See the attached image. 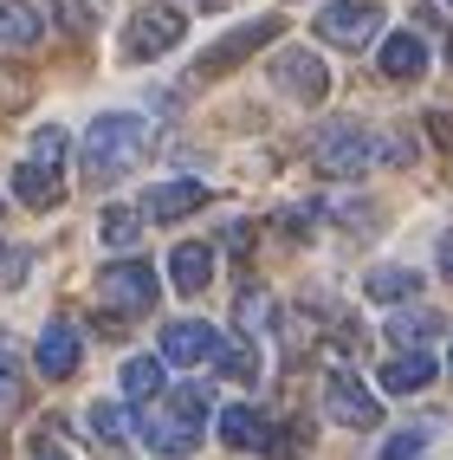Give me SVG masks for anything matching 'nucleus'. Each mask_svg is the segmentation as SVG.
<instances>
[{
    "label": "nucleus",
    "mask_w": 453,
    "mask_h": 460,
    "mask_svg": "<svg viewBox=\"0 0 453 460\" xmlns=\"http://www.w3.org/2000/svg\"><path fill=\"white\" fill-rule=\"evenodd\" d=\"M143 149H149V124L130 111H104L98 124L84 130V149H78V163L91 181H124L136 163H143Z\"/></svg>",
    "instance_id": "obj_1"
},
{
    "label": "nucleus",
    "mask_w": 453,
    "mask_h": 460,
    "mask_svg": "<svg viewBox=\"0 0 453 460\" xmlns=\"http://www.w3.org/2000/svg\"><path fill=\"white\" fill-rule=\"evenodd\" d=\"M311 163L324 175L350 181V175H362V169L376 163V137L356 130V124H324V130H311Z\"/></svg>",
    "instance_id": "obj_2"
},
{
    "label": "nucleus",
    "mask_w": 453,
    "mask_h": 460,
    "mask_svg": "<svg viewBox=\"0 0 453 460\" xmlns=\"http://www.w3.org/2000/svg\"><path fill=\"white\" fill-rule=\"evenodd\" d=\"M156 266H143V260H117L98 272V298H104V312H124V318H143V312H156Z\"/></svg>",
    "instance_id": "obj_3"
},
{
    "label": "nucleus",
    "mask_w": 453,
    "mask_h": 460,
    "mask_svg": "<svg viewBox=\"0 0 453 460\" xmlns=\"http://www.w3.org/2000/svg\"><path fill=\"white\" fill-rule=\"evenodd\" d=\"M279 33H285V13H266V20H247V26H233V33H221L214 46L201 52V78H227L233 66H247V58L259 46H272Z\"/></svg>",
    "instance_id": "obj_4"
},
{
    "label": "nucleus",
    "mask_w": 453,
    "mask_h": 460,
    "mask_svg": "<svg viewBox=\"0 0 453 460\" xmlns=\"http://www.w3.org/2000/svg\"><path fill=\"white\" fill-rule=\"evenodd\" d=\"M376 33H382V7L376 0H330V7L318 13V40L344 46V52L376 46Z\"/></svg>",
    "instance_id": "obj_5"
},
{
    "label": "nucleus",
    "mask_w": 453,
    "mask_h": 460,
    "mask_svg": "<svg viewBox=\"0 0 453 460\" xmlns=\"http://www.w3.org/2000/svg\"><path fill=\"white\" fill-rule=\"evenodd\" d=\"M324 409H330V421L337 428H382V402L370 389H362V376H350V370H330L324 376Z\"/></svg>",
    "instance_id": "obj_6"
},
{
    "label": "nucleus",
    "mask_w": 453,
    "mask_h": 460,
    "mask_svg": "<svg viewBox=\"0 0 453 460\" xmlns=\"http://www.w3.org/2000/svg\"><path fill=\"white\" fill-rule=\"evenodd\" d=\"M266 72H272V84H279V91H292L298 104H318L324 91H330V66H324L318 52H305V46H285Z\"/></svg>",
    "instance_id": "obj_7"
},
{
    "label": "nucleus",
    "mask_w": 453,
    "mask_h": 460,
    "mask_svg": "<svg viewBox=\"0 0 453 460\" xmlns=\"http://www.w3.org/2000/svg\"><path fill=\"white\" fill-rule=\"evenodd\" d=\"M181 33H188V20H181L175 7H143L130 20V33H124V52L130 58H156V52L181 46Z\"/></svg>",
    "instance_id": "obj_8"
},
{
    "label": "nucleus",
    "mask_w": 453,
    "mask_h": 460,
    "mask_svg": "<svg viewBox=\"0 0 453 460\" xmlns=\"http://www.w3.org/2000/svg\"><path fill=\"white\" fill-rule=\"evenodd\" d=\"M39 370H46L52 383L78 376V331H72V318H52V324H46V337H39Z\"/></svg>",
    "instance_id": "obj_9"
},
{
    "label": "nucleus",
    "mask_w": 453,
    "mask_h": 460,
    "mask_svg": "<svg viewBox=\"0 0 453 460\" xmlns=\"http://www.w3.org/2000/svg\"><path fill=\"white\" fill-rule=\"evenodd\" d=\"M214 344H221V337L207 331L201 318H181V324L162 331V363H207V357H214Z\"/></svg>",
    "instance_id": "obj_10"
},
{
    "label": "nucleus",
    "mask_w": 453,
    "mask_h": 460,
    "mask_svg": "<svg viewBox=\"0 0 453 460\" xmlns=\"http://www.w3.org/2000/svg\"><path fill=\"white\" fill-rule=\"evenodd\" d=\"M207 279H214V253L201 247V240H181V247L169 253V286L175 292H207Z\"/></svg>",
    "instance_id": "obj_11"
},
{
    "label": "nucleus",
    "mask_w": 453,
    "mask_h": 460,
    "mask_svg": "<svg viewBox=\"0 0 453 460\" xmlns=\"http://www.w3.org/2000/svg\"><path fill=\"white\" fill-rule=\"evenodd\" d=\"M201 201H207L201 181H162V189L143 195V214H149V221H181V214H195Z\"/></svg>",
    "instance_id": "obj_12"
},
{
    "label": "nucleus",
    "mask_w": 453,
    "mask_h": 460,
    "mask_svg": "<svg viewBox=\"0 0 453 460\" xmlns=\"http://www.w3.org/2000/svg\"><path fill=\"white\" fill-rule=\"evenodd\" d=\"M376 66H382V78H421V72H428V46H421L414 33H388L382 40V52H376Z\"/></svg>",
    "instance_id": "obj_13"
},
{
    "label": "nucleus",
    "mask_w": 453,
    "mask_h": 460,
    "mask_svg": "<svg viewBox=\"0 0 453 460\" xmlns=\"http://www.w3.org/2000/svg\"><path fill=\"white\" fill-rule=\"evenodd\" d=\"M143 441L156 447V454H175V460H181V454H195V447H201V428H195V421H181V415L169 409V415H149V421H143Z\"/></svg>",
    "instance_id": "obj_14"
},
{
    "label": "nucleus",
    "mask_w": 453,
    "mask_h": 460,
    "mask_svg": "<svg viewBox=\"0 0 453 460\" xmlns=\"http://www.w3.org/2000/svg\"><path fill=\"white\" fill-rule=\"evenodd\" d=\"M434 383V357L428 350H402L396 363H382V389L388 395H414V389H428Z\"/></svg>",
    "instance_id": "obj_15"
},
{
    "label": "nucleus",
    "mask_w": 453,
    "mask_h": 460,
    "mask_svg": "<svg viewBox=\"0 0 453 460\" xmlns=\"http://www.w3.org/2000/svg\"><path fill=\"white\" fill-rule=\"evenodd\" d=\"M13 195H20L26 208H39V214H46V208L65 201V181H58L52 169H39V163H20V169H13Z\"/></svg>",
    "instance_id": "obj_16"
},
{
    "label": "nucleus",
    "mask_w": 453,
    "mask_h": 460,
    "mask_svg": "<svg viewBox=\"0 0 453 460\" xmlns=\"http://www.w3.org/2000/svg\"><path fill=\"white\" fill-rule=\"evenodd\" d=\"M221 441L227 447H240V454H247V447H272V435H266V421L253 415V409H221Z\"/></svg>",
    "instance_id": "obj_17"
},
{
    "label": "nucleus",
    "mask_w": 453,
    "mask_h": 460,
    "mask_svg": "<svg viewBox=\"0 0 453 460\" xmlns=\"http://www.w3.org/2000/svg\"><path fill=\"white\" fill-rule=\"evenodd\" d=\"M362 292H370L376 305H402V298L421 292V272H408V266H382V272H370V279H362Z\"/></svg>",
    "instance_id": "obj_18"
},
{
    "label": "nucleus",
    "mask_w": 453,
    "mask_h": 460,
    "mask_svg": "<svg viewBox=\"0 0 453 460\" xmlns=\"http://www.w3.org/2000/svg\"><path fill=\"white\" fill-rule=\"evenodd\" d=\"M46 33V20L33 7H20V0H0V46H33Z\"/></svg>",
    "instance_id": "obj_19"
},
{
    "label": "nucleus",
    "mask_w": 453,
    "mask_h": 460,
    "mask_svg": "<svg viewBox=\"0 0 453 460\" xmlns=\"http://www.w3.org/2000/svg\"><path fill=\"white\" fill-rule=\"evenodd\" d=\"M162 376H169L162 357H130L124 363V395L130 402H149V395H162Z\"/></svg>",
    "instance_id": "obj_20"
},
{
    "label": "nucleus",
    "mask_w": 453,
    "mask_h": 460,
    "mask_svg": "<svg viewBox=\"0 0 453 460\" xmlns=\"http://www.w3.org/2000/svg\"><path fill=\"white\" fill-rule=\"evenodd\" d=\"M98 234H104V247H136V240H143V214L136 208H104L98 214Z\"/></svg>",
    "instance_id": "obj_21"
},
{
    "label": "nucleus",
    "mask_w": 453,
    "mask_h": 460,
    "mask_svg": "<svg viewBox=\"0 0 453 460\" xmlns=\"http://www.w3.org/2000/svg\"><path fill=\"white\" fill-rule=\"evenodd\" d=\"M214 363H221V376H240V383L259 376V357H253L247 337H221V344H214Z\"/></svg>",
    "instance_id": "obj_22"
},
{
    "label": "nucleus",
    "mask_w": 453,
    "mask_h": 460,
    "mask_svg": "<svg viewBox=\"0 0 453 460\" xmlns=\"http://www.w3.org/2000/svg\"><path fill=\"white\" fill-rule=\"evenodd\" d=\"M388 337L408 344V350H421V344H434V337H440V318L434 312H402L396 324H388Z\"/></svg>",
    "instance_id": "obj_23"
},
{
    "label": "nucleus",
    "mask_w": 453,
    "mask_h": 460,
    "mask_svg": "<svg viewBox=\"0 0 453 460\" xmlns=\"http://www.w3.org/2000/svg\"><path fill=\"white\" fill-rule=\"evenodd\" d=\"M91 435H98L104 447H117V441L130 435V415L117 409V402H91Z\"/></svg>",
    "instance_id": "obj_24"
},
{
    "label": "nucleus",
    "mask_w": 453,
    "mask_h": 460,
    "mask_svg": "<svg viewBox=\"0 0 453 460\" xmlns=\"http://www.w3.org/2000/svg\"><path fill=\"white\" fill-rule=\"evenodd\" d=\"M58 7V26H65V33H91V26L104 20V0H52Z\"/></svg>",
    "instance_id": "obj_25"
},
{
    "label": "nucleus",
    "mask_w": 453,
    "mask_h": 460,
    "mask_svg": "<svg viewBox=\"0 0 453 460\" xmlns=\"http://www.w3.org/2000/svg\"><path fill=\"white\" fill-rule=\"evenodd\" d=\"M434 428L440 421H421V428H408V435H396L382 447V460H428V441H434Z\"/></svg>",
    "instance_id": "obj_26"
},
{
    "label": "nucleus",
    "mask_w": 453,
    "mask_h": 460,
    "mask_svg": "<svg viewBox=\"0 0 453 460\" xmlns=\"http://www.w3.org/2000/svg\"><path fill=\"white\" fill-rule=\"evenodd\" d=\"M65 149H72V137L58 130V124H39L33 130V163L39 169H58V163H65Z\"/></svg>",
    "instance_id": "obj_27"
},
{
    "label": "nucleus",
    "mask_w": 453,
    "mask_h": 460,
    "mask_svg": "<svg viewBox=\"0 0 453 460\" xmlns=\"http://www.w3.org/2000/svg\"><path fill=\"white\" fill-rule=\"evenodd\" d=\"M20 395H26V376H20V357L0 344V415L20 409Z\"/></svg>",
    "instance_id": "obj_28"
},
{
    "label": "nucleus",
    "mask_w": 453,
    "mask_h": 460,
    "mask_svg": "<svg viewBox=\"0 0 453 460\" xmlns=\"http://www.w3.org/2000/svg\"><path fill=\"white\" fill-rule=\"evenodd\" d=\"M26 266H33L26 247H0V286H26Z\"/></svg>",
    "instance_id": "obj_29"
},
{
    "label": "nucleus",
    "mask_w": 453,
    "mask_h": 460,
    "mask_svg": "<svg viewBox=\"0 0 453 460\" xmlns=\"http://www.w3.org/2000/svg\"><path fill=\"white\" fill-rule=\"evenodd\" d=\"M266 318H272V298H266V292H247V298H240V324H247V331H266Z\"/></svg>",
    "instance_id": "obj_30"
},
{
    "label": "nucleus",
    "mask_w": 453,
    "mask_h": 460,
    "mask_svg": "<svg viewBox=\"0 0 453 460\" xmlns=\"http://www.w3.org/2000/svg\"><path fill=\"white\" fill-rule=\"evenodd\" d=\"M428 130H434L440 149H453V111H434V117H428Z\"/></svg>",
    "instance_id": "obj_31"
},
{
    "label": "nucleus",
    "mask_w": 453,
    "mask_h": 460,
    "mask_svg": "<svg viewBox=\"0 0 453 460\" xmlns=\"http://www.w3.org/2000/svg\"><path fill=\"white\" fill-rule=\"evenodd\" d=\"M33 460H72V454H65V441H52V435H39V441H33Z\"/></svg>",
    "instance_id": "obj_32"
},
{
    "label": "nucleus",
    "mask_w": 453,
    "mask_h": 460,
    "mask_svg": "<svg viewBox=\"0 0 453 460\" xmlns=\"http://www.w3.org/2000/svg\"><path fill=\"white\" fill-rule=\"evenodd\" d=\"M440 260H447V272H453V234H447V240H440Z\"/></svg>",
    "instance_id": "obj_33"
},
{
    "label": "nucleus",
    "mask_w": 453,
    "mask_h": 460,
    "mask_svg": "<svg viewBox=\"0 0 453 460\" xmlns=\"http://www.w3.org/2000/svg\"><path fill=\"white\" fill-rule=\"evenodd\" d=\"M104 460H124V454H117V447H110V454H104Z\"/></svg>",
    "instance_id": "obj_34"
}]
</instances>
